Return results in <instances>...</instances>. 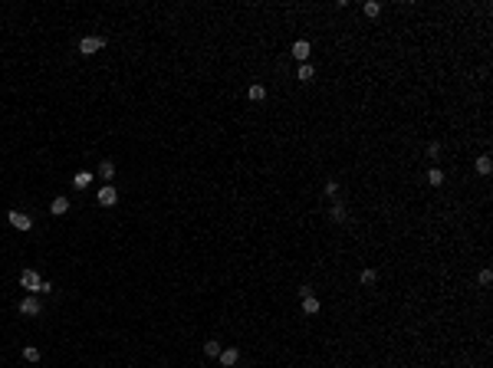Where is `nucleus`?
<instances>
[{
  "label": "nucleus",
  "mask_w": 493,
  "mask_h": 368,
  "mask_svg": "<svg viewBox=\"0 0 493 368\" xmlns=\"http://www.w3.org/2000/svg\"><path fill=\"white\" fill-rule=\"evenodd\" d=\"M102 46H105V40H102V36H83V40H79V53H83V56L99 53Z\"/></svg>",
  "instance_id": "obj_1"
},
{
  "label": "nucleus",
  "mask_w": 493,
  "mask_h": 368,
  "mask_svg": "<svg viewBox=\"0 0 493 368\" xmlns=\"http://www.w3.org/2000/svg\"><path fill=\"white\" fill-rule=\"evenodd\" d=\"M40 283H43V279H40V273H36V270H23L20 273V286L27 292H40Z\"/></svg>",
  "instance_id": "obj_2"
},
{
  "label": "nucleus",
  "mask_w": 493,
  "mask_h": 368,
  "mask_svg": "<svg viewBox=\"0 0 493 368\" xmlns=\"http://www.w3.org/2000/svg\"><path fill=\"white\" fill-rule=\"evenodd\" d=\"M17 309H20V316H40L43 306H40V299H36V296H23Z\"/></svg>",
  "instance_id": "obj_3"
},
{
  "label": "nucleus",
  "mask_w": 493,
  "mask_h": 368,
  "mask_svg": "<svg viewBox=\"0 0 493 368\" xmlns=\"http://www.w3.org/2000/svg\"><path fill=\"white\" fill-rule=\"evenodd\" d=\"M7 220L14 224L17 230H30V227H33V217H30V214H23V210H10V214H7Z\"/></svg>",
  "instance_id": "obj_4"
},
{
  "label": "nucleus",
  "mask_w": 493,
  "mask_h": 368,
  "mask_svg": "<svg viewBox=\"0 0 493 368\" xmlns=\"http://www.w3.org/2000/svg\"><path fill=\"white\" fill-rule=\"evenodd\" d=\"M99 204H102V207H112V204H115L118 201V191L115 188H112V184H102V188H99Z\"/></svg>",
  "instance_id": "obj_5"
},
{
  "label": "nucleus",
  "mask_w": 493,
  "mask_h": 368,
  "mask_svg": "<svg viewBox=\"0 0 493 368\" xmlns=\"http://www.w3.org/2000/svg\"><path fill=\"white\" fill-rule=\"evenodd\" d=\"M309 53H313V46H309L306 40H296V43H293V59L306 63V59H309Z\"/></svg>",
  "instance_id": "obj_6"
},
{
  "label": "nucleus",
  "mask_w": 493,
  "mask_h": 368,
  "mask_svg": "<svg viewBox=\"0 0 493 368\" xmlns=\"http://www.w3.org/2000/svg\"><path fill=\"white\" fill-rule=\"evenodd\" d=\"M217 358H221V365H224V368H230V365H237L240 352H237V348H221V355H217Z\"/></svg>",
  "instance_id": "obj_7"
},
{
  "label": "nucleus",
  "mask_w": 493,
  "mask_h": 368,
  "mask_svg": "<svg viewBox=\"0 0 493 368\" xmlns=\"http://www.w3.org/2000/svg\"><path fill=\"white\" fill-rule=\"evenodd\" d=\"M49 210H53V217H63L66 210H69V201H66V197H53V204H49Z\"/></svg>",
  "instance_id": "obj_8"
},
{
  "label": "nucleus",
  "mask_w": 493,
  "mask_h": 368,
  "mask_svg": "<svg viewBox=\"0 0 493 368\" xmlns=\"http://www.w3.org/2000/svg\"><path fill=\"white\" fill-rule=\"evenodd\" d=\"M303 313L306 316H319V299H316V296H306L303 299Z\"/></svg>",
  "instance_id": "obj_9"
},
{
  "label": "nucleus",
  "mask_w": 493,
  "mask_h": 368,
  "mask_svg": "<svg viewBox=\"0 0 493 368\" xmlns=\"http://www.w3.org/2000/svg\"><path fill=\"white\" fill-rule=\"evenodd\" d=\"M99 174H102V181H105V184H109V181L115 178V165H112V161H105V158H102V165H99Z\"/></svg>",
  "instance_id": "obj_10"
},
{
  "label": "nucleus",
  "mask_w": 493,
  "mask_h": 368,
  "mask_svg": "<svg viewBox=\"0 0 493 368\" xmlns=\"http://www.w3.org/2000/svg\"><path fill=\"white\" fill-rule=\"evenodd\" d=\"M89 181H92V174H89V171H79L76 178H73V188H76V191H83L86 184H89Z\"/></svg>",
  "instance_id": "obj_11"
},
{
  "label": "nucleus",
  "mask_w": 493,
  "mask_h": 368,
  "mask_svg": "<svg viewBox=\"0 0 493 368\" xmlns=\"http://www.w3.org/2000/svg\"><path fill=\"white\" fill-rule=\"evenodd\" d=\"M247 96L253 99V102H260V99H266V86H260V83H253L250 86V92H247Z\"/></svg>",
  "instance_id": "obj_12"
},
{
  "label": "nucleus",
  "mask_w": 493,
  "mask_h": 368,
  "mask_svg": "<svg viewBox=\"0 0 493 368\" xmlns=\"http://www.w3.org/2000/svg\"><path fill=\"white\" fill-rule=\"evenodd\" d=\"M428 184H434V188L444 184V171H441V168H431V171H428Z\"/></svg>",
  "instance_id": "obj_13"
},
{
  "label": "nucleus",
  "mask_w": 493,
  "mask_h": 368,
  "mask_svg": "<svg viewBox=\"0 0 493 368\" xmlns=\"http://www.w3.org/2000/svg\"><path fill=\"white\" fill-rule=\"evenodd\" d=\"M296 76H299V83H309V79L316 76V69H313L309 63H303V66H299V72H296Z\"/></svg>",
  "instance_id": "obj_14"
},
{
  "label": "nucleus",
  "mask_w": 493,
  "mask_h": 368,
  "mask_svg": "<svg viewBox=\"0 0 493 368\" xmlns=\"http://www.w3.org/2000/svg\"><path fill=\"white\" fill-rule=\"evenodd\" d=\"M204 355H207V358H217V355H221V342H204Z\"/></svg>",
  "instance_id": "obj_15"
},
{
  "label": "nucleus",
  "mask_w": 493,
  "mask_h": 368,
  "mask_svg": "<svg viewBox=\"0 0 493 368\" xmlns=\"http://www.w3.org/2000/svg\"><path fill=\"white\" fill-rule=\"evenodd\" d=\"M477 171H480V174H490V171H493V161H490V155H483V158H477Z\"/></svg>",
  "instance_id": "obj_16"
},
{
  "label": "nucleus",
  "mask_w": 493,
  "mask_h": 368,
  "mask_svg": "<svg viewBox=\"0 0 493 368\" xmlns=\"http://www.w3.org/2000/svg\"><path fill=\"white\" fill-rule=\"evenodd\" d=\"M23 358H27V361H40V348L27 345V348H23Z\"/></svg>",
  "instance_id": "obj_17"
},
{
  "label": "nucleus",
  "mask_w": 493,
  "mask_h": 368,
  "mask_svg": "<svg viewBox=\"0 0 493 368\" xmlns=\"http://www.w3.org/2000/svg\"><path fill=\"white\" fill-rule=\"evenodd\" d=\"M329 217H332L335 224H342V220H345V207H342V204H335V207H332V214H329Z\"/></svg>",
  "instance_id": "obj_18"
},
{
  "label": "nucleus",
  "mask_w": 493,
  "mask_h": 368,
  "mask_svg": "<svg viewBox=\"0 0 493 368\" xmlns=\"http://www.w3.org/2000/svg\"><path fill=\"white\" fill-rule=\"evenodd\" d=\"M362 10H365V17H378L382 14V4H365Z\"/></svg>",
  "instance_id": "obj_19"
},
{
  "label": "nucleus",
  "mask_w": 493,
  "mask_h": 368,
  "mask_svg": "<svg viewBox=\"0 0 493 368\" xmlns=\"http://www.w3.org/2000/svg\"><path fill=\"white\" fill-rule=\"evenodd\" d=\"M362 283H365V286L375 283V270H362Z\"/></svg>",
  "instance_id": "obj_20"
},
{
  "label": "nucleus",
  "mask_w": 493,
  "mask_h": 368,
  "mask_svg": "<svg viewBox=\"0 0 493 368\" xmlns=\"http://www.w3.org/2000/svg\"><path fill=\"white\" fill-rule=\"evenodd\" d=\"M490 283H493V273L483 270V273H480V286H490Z\"/></svg>",
  "instance_id": "obj_21"
}]
</instances>
